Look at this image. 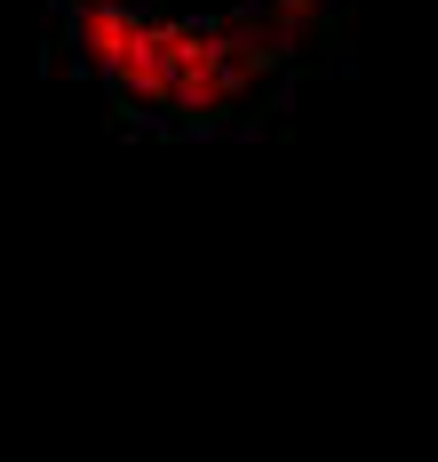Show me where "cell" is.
Returning <instances> with one entry per match:
<instances>
[{
  "label": "cell",
  "mask_w": 438,
  "mask_h": 462,
  "mask_svg": "<svg viewBox=\"0 0 438 462\" xmlns=\"http://www.w3.org/2000/svg\"><path fill=\"white\" fill-rule=\"evenodd\" d=\"M72 64L151 136H232L335 48L342 0H49Z\"/></svg>",
  "instance_id": "6da1fadb"
}]
</instances>
